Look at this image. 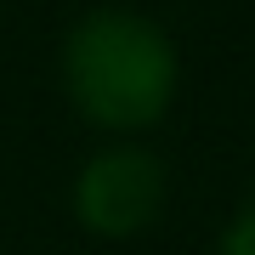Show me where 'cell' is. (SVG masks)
Masks as SVG:
<instances>
[{
  "mask_svg": "<svg viewBox=\"0 0 255 255\" xmlns=\"http://www.w3.org/2000/svg\"><path fill=\"white\" fill-rule=\"evenodd\" d=\"M68 108L91 130L130 142L153 130L176 108L182 91V51L170 28L136 6H91L68 23L57 51Z\"/></svg>",
  "mask_w": 255,
  "mask_h": 255,
  "instance_id": "cell-1",
  "label": "cell"
},
{
  "mask_svg": "<svg viewBox=\"0 0 255 255\" xmlns=\"http://www.w3.org/2000/svg\"><path fill=\"white\" fill-rule=\"evenodd\" d=\"M74 221L102 244L142 238L170 204V170L147 142H102L74 170Z\"/></svg>",
  "mask_w": 255,
  "mask_h": 255,
  "instance_id": "cell-2",
  "label": "cell"
},
{
  "mask_svg": "<svg viewBox=\"0 0 255 255\" xmlns=\"http://www.w3.org/2000/svg\"><path fill=\"white\" fill-rule=\"evenodd\" d=\"M216 255H255V193L233 210V221H227V227H221Z\"/></svg>",
  "mask_w": 255,
  "mask_h": 255,
  "instance_id": "cell-3",
  "label": "cell"
}]
</instances>
